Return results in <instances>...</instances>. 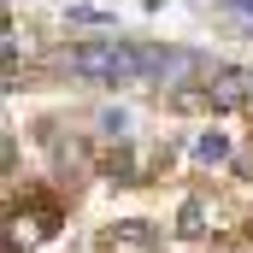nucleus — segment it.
<instances>
[{"label": "nucleus", "mask_w": 253, "mask_h": 253, "mask_svg": "<svg viewBox=\"0 0 253 253\" xmlns=\"http://www.w3.org/2000/svg\"><path fill=\"white\" fill-rule=\"evenodd\" d=\"M165 65H171V53H159V47H124V42H88V47L71 53L77 77H106V83L141 77V71H165Z\"/></svg>", "instance_id": "nucleus-1"}, {"label": "nucleus", "mask_w": 253, "mask_h": 253, "mask_svg": "<svg viewBox=\"0 0 253 253\" xmlns=\"http://www.w3.org/2000/svg\"><path fill=\"white\" fill-rule=\"evenodd\" d=\"M206 94H212V106H253V71H224Z\"/></svg>", "instance_id": "nucleus-2"}, {"label": "nucleus", "mask_w": 253, "mask_h": 253, "mask_svg": "<svg viewBox=\"0 0 253 253\" xmlns=\"http://www.w3.org/2000/svg\"><path fill=\"white\" fill-rule=\"evenodd\" d=\"M206 230V200H189L183 206V236H200Z\"/></svg>", "instance_id": "nucleus-3"}, {"label": "nucleus", "mask_w": 253, "mask_h": 253, "mask_svg": "<svg viewBox=\"0 0 253 253\" xmlns=\"http://www.w3.org/2000/svg\"><path fill=\"white\" fill-rule=\"evenodd\" d=\"M200 159H224V135H200Z\"/></svg>", "instance_id": "nucleus-4"}, {"label": "nucleus", "mask_w": 253, "mask_h": 253, "mask_svg": "<svg viewBox=\"0 0 253 253\" xmlns=\"http://www.w3.org/2000/svg\"><path fill=\"white\" fill-rule=\"evenodd\" d=\"M230 6H242V12H248V6H253V0H230Z\"/></svg>", "instance_id": "nucleus-5"}]
</instances>
